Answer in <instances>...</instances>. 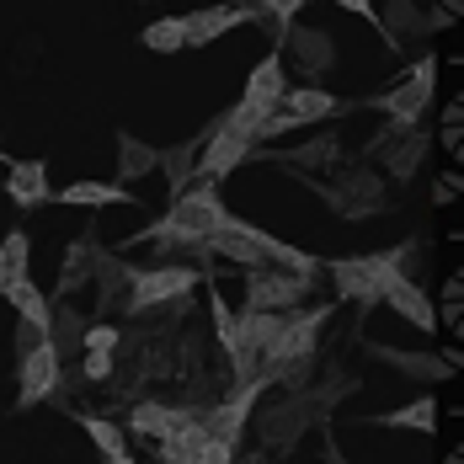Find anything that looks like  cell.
Here are the masks:
<instances>
[{
	"label": "cell",
	"instance_id": "ac0fdd59",
	"mask_svg": "<svg viewBox=\"0 0 464 464\" xmlns=\"http://www.w3.org/2000/svg\"><path fill=\"white\" fill-rule=\"evenodd\" d=\"M283 107H288L299 123H325V118L347 112V102L331 96V92H321V86H288V92H283Z\"/></svg>",
	"mask_w": 464,
	"mask_h": 464
},
{
	"label": "cell",
	"instance_id": "7402d4cb",
	"mask_svg": "<svg viewBox=\"0 0 464 464\" xmlns=\"http://www.w3.org/2000/svg\"><path fill=\"white\" fill-rule=\"evenodd\" d=\"M198 144H203V134L198 140H187V144H171V150H160V177H166V187H171V198L182 192V187L198 182Z\"/></svg>",
	"mask_w": 464,
	"mask_h": 464
},
{
	"label": "cell",
	"instance_id": "5b68a950",
	"mask_svg": "<svg viewBox=\"0 0 464 464\" xmlns=\"http://www.w3.org/2000/svg\"><path fill=\"white\" fill-rule=\"evenodd\" d=\"M432 86H438V59H432V53H421L401 86H390L384 96H373V107L390 118V129H395V134H411V129L421 123V112L432 107Z\"/></svg>",
	"mask_w": 464,
	"mask_h": 464
},
{
	"label": "cell",
	"instance_id": "1f68e13d",
	"mask_svg": "<svg viewBox=\"0 0 464 464\" xmlns=\"http://www.w3.org/2000/svg\"><path fill=\"white\" fill-rule=\"evenodd\" d=\"M353 390H358V379H353L347 369H331V373H325V384H310V395H315V406H321L325 417H331Z\"/></svg>",
	"mask_w": 464,
	"mask_h": 464
},
{
	"label": "cell",
	"instance_id": "7bdbcfd3",
	"mask_svg": "<svg viewBox=\"0 0 464 464\" xmlns=\"http://www.w3.org/2000/svg\"><path fill=\"white\" fill-rule=\"evenodd\" d=\"M107 464H134V454H112Z\"/></svg>",
	"mask_w": 464,
	"mask_h": 464
},
{
	"label": "cell",
	"instance_id": "30bf717a",
	"mask_svg": "<svg viewBox=\"0 0 464 464\" xmlns=\"http://www.w3.org/2000/svg\"><path fill=\"white\" fill-rule=\"evenodd\" d=\"M379 304H390L401 321H411L417 331H427V336H438V310H432V294L421 288L411 273H395V278L384 283V294H379Z\"/></svg>",
	"mask_w": 464,
	"mask_h": 464
},
{
	"label": "cell",
	"instance_id": "3957f363",
	"mask_svg": "<svg viewBox=\"0 0 464 464\" xmlns=\"http://www.w3.org/2000/svg\"><path fill=\"white\" fill-rule=\"evenodd\" d=\"M16 406H44L59 395V384H64V358L53 353V342H48L44 331H33V325H16Z\"/></svg>",
	"mask_w": 464,
	"mask_h": 464
},
{
	"label": "cell",
	"instance_id": "7c38bea8",
	"mask_svg": "<svg viewBox=\"0 0 464 464\" xmlns=\"http://www.w3.org/2000/svg\"><path fill=\"white\" fill-rule=\"evenodd\" d=\"M240 22H256L251 11H240V5H230V0H214V5H203V11H192V16H182L187 27V48H208L219 44L225 33H235Z\"/></svg>",
	"mask_w": 464,
	"mask_h": 464
},
{
	"label": "cell",
	"instance_id": "484cf974",
	"mask_svg": "<svg viewBox=\"0 0 464 464\" xmlns=\"http://www.w3.org/2000/svg\"><path fill=\"white\" fill-rule=\"evenodd\" d=\"M373 427H406V432H438V401L432 395H421L411 406H401V411H384V417H369Z\"/></svg>",
	"mask_w": 464,
	"mask_h": 464
},
{
	"label": "cell",
	"instance_id": "83f0119b",
	"mask_svg": "<svg viewBox=\"0 0 464 464\" xmlns=\"http://www.w3.org/2000/svg\"><path fill=\"white\" fill-rule=\"evenodd\" d=\"M92 262H96V240L81 235L70 251H64V273H59V294H75L81 283H92Z\"/></svg>",
	"mask_w": 464,
	"mask_h": 464
},
{
	"label": "cell",
	"instance_id": "74e56055",
	"mask_svg": "<svg viewBox=\"0 0 464 464\" xmlns=\"http://www.w3.org/2000/svg\"><path fill=\"white\" fill-rule=\"evenodd\" d=\"M81 379L86 384H107L112 379V353H86L81 358Z\"/></svg>",
	"mask_w": 464,
	"mask_h": 464
},
{
	"label": "cell",
	"instance_id": "ab89813d",
	"mask_svg": "<svg viewBox=\"0 0 464 464\" xmlns=\"http://www.w3.org/2000/svg\"><path fill=\"white\" fill-rule=\"evenodd\" d=\"M432 198H438V203H454V198H459V177H454V171H449V177H438Z\"/></svg>",
	"mask_w": 464,
	"mask_h": 464
},
{
	"label": "cell",
	"instance_id": "f35d334b",
	"mask_svg": "<svg viewBox=\"0 0 464 464\" xmlns=\"http://www.w3.org/2000/svg\"><path fill=\"white\" fill-rule=\"evenodd\" d=\"M342 11H353V16H363V22H373L379 27V38H384V22H379V11H373V0H336ZM390 44V38H384ZM390 48H401V44H390Z\"/></svg>",
	"mask_w": 464,
	"mask_h": 464
},
{
	"label": "cell",
	"instance_id": "277c9868",
	"mask_svg": "<svg viewBox=\"0 0 464 464\" xmlns=\"http://www.w3.org/2000/svg\"><path fill=\"white\" fill-rule=\"evenodd\" d=\"M192 288H198V267H182V262L134 267L129 299H123V315H150V310H166V304H177V299H192Z\"/></svg>",
	"mask_w": 464,
	"mask_h": 464
},
{
	"label": "cell",
	"instance_id": "4316f807",
	"mask_svg": "<svg viewBox=\"0 0 464 464\" xmlns=\"http://www.w3.org/2000/svg\"><path fill=\"white\" fill-rule=\"evenodd\" d=\"M81 336H86V315H81L75 304H53V331H48L53 353H59V358L81 353Z\"/></svg>",
	"mask_w": 464,
	"mask_h": 464
},
{
	"label": "cell",
	"instance_id": "9c48e42d",
	"mask_svg": "<svg viewBox=\"0 0 464 464\" xmlns=\"http://www.w3.org/2000/svg\"><path fill=\"white\" fill-rule=\"evenodd\" d=\"M251 150H256L251 140L225 134V129L214 123V129L203 134V144H198V182H214V187H219L235 166H246V160H251Z\"/></svg>",
	"mask_w": 464,
	"mask_h": 464
},
{
	"label": "cell",
	"instance_id": "44dd1931",
	"mask_svg": "<svg viewBox=\"0 0 464 464\" xmlns=\"http://www.w3.org/2000/svg\"><path fill=\"white\" fill-rule=\"evenodd\" d=\"M427 150H432V140H427L421 129L401 134V140H390V144H384V166H390V177H395V182H411V177H417V166L427 160Z\"/></svg>",
	"mask_w": 464,
	"mask_h": 464
},
{
	"label": "cell",
	"instance_id": "e0dca14e",
	"mask_svg": "<svg viewBox=\"0 0 464 464\" xmlns=\"http://www.w3.org/2000/svg\"><path fill=\"white\" fill-rule=\"evenodd\" d=\"M198 406H160V401H140L134 411H129V427L140 432V438H155V443H166L187 417H192Z\"/></svg>",
	"mask_w": 464,
	"mask_h": 464
},
{
	"label": "cell",
	"instance_id": "8fae6325",
	"mask_svg": "<svg viewBox=\"0 0 464 464\" xmlns=\"http://www.w3.org/2000/svg\"><path fill=\"white\" fill-rule=\"evenodd\" d=\"M278 48H288V59L304 70V81H321L325 70L336 64V44H331V33H321V27H288Z\"/></svg>",
	"mask_w": 464,
	"mask_h": 464
},
{
	"label": "cell",
	"instance_id": "d6a6232c",
	"mask_svg": "<svg viewBox=\"0 0 464 464\" xmlns=\"http://www.w3.org/2000/svg\"><path fill=\"white\" fill-rule=\"evenodd\" d=\"M208 315H214V336H219V353H225V358H240V336H235V310L230 304H225V299H219V294H214V299H208Z\"/></svg>",
	"mask_w": 464,
	"mask_h": 464
},
{
	"label": "cell",
	"instance_id": "52a82bcc",
	"mask_svg": "<svg viewBox=\"0 0 464 464\" xmlns=\"http://www.w3.org/2000/svg\"><path fill=\"white\" fill-rule=\"evenodd\" d=\"M310 294H315V278H299V273H283V267H251V273H246V310L288 315V310H299Z\"/></svg>",
	"mask_w": 464,
	"mask_h": 464
},
{
	"label": "cell",
	"instance_id": "ffe728a7",
	"mask_svg": "<svg viewBox=\"0 0 464 464\" xmlns=\"http://www.w3.org/2000/svg\"><path fill=\"white\" fill-rule=\"evenodd\" d=\"M203 443H208V427H203V406H198V411L160 443V464H198Z\"/></svg>",
	"mask_w": 464,
	"mask_h": 464
},
{
	"label": "cell",
	"instance_id": "60d3db41",
	"mask_svg": "<svg viewBox=\"0 0 464 464\" xmlns=\"http://www.w3.org/2000/svg\"><path fill=\"white\" fill-rule=\"evenodd\" d=\"M443 150L459 155V123H443Z\"/></svg>",
	"mask_w": 464,
	"mask_h": 464
},
{
	"label": "cell",
	"instance_id": "8d00e7d4",
	"mask_svg": "<svg viewBox=\"0 0 464 464\" xmlns=\"http://www.w3.org/2000/svg\"><path fill=\"white\" fill-rule=\"evenodd\" d=\"M294 129H304L288 107H278V112H267L262 123H256V144H267V140H283V134H294Z\"/></svg>",
	"mask_w": 464,
	"mask_h": 464
},
{
	"label": "cell",
	"instance_id": "4dcf8cb0",
	"mask_svg": "<svg viewBox=\"0 0 464 464\" xmlns=\"http://www.w3.org/2000/svg\"><path fill=\"white\" fill-rule=\"evenodd\" d=\"M144 48H150V53H177V48H187L182 16H160V22H150V27H144Z\"/></svg>",
	"mask_w": 464,
	"mask_h": 464
},
{
	"label": "cell",
	"instance_id": "603a6c76",
	"mask_svg": "<svg viewBox=\"0 0 464 464\" xmlns=\"http://www.w3.org/2000/svg\"><path fill=\"white\" fill-rule=\"evenodd\" d=\"M155 166H160V150H155V144L134 140V134H118V187L150 177Z\"/></svg>",
	"mask_w": 464,
	"mask_h": 464
},
{
	"label": "cell",
	"instance_id": "d4e9b609",
	"mask_svg": "<svg viewBox=\"0 0 464 464\" xmlns=\"http://www.w3.org/2000/svg\"><path fill=\"white\" fill-rule=\"evenodd\" d=\"M27 262H33V240H27V230H11L0 240V294L27 278Z\"/></svg>",
	"mask_w": 464,
	"mask_h": 464
},
{
	"label": "cell",
	"instance_id": "9a60e30c",
	"mask_svg": "<svg viewBox=\"0 0 464 464\" xmlns=\"http://www.w3.org/2000/svg\"><path fill=\"white\" fill-rule=\"evenodd\" d=\"M92 278H96V310H123L129 299V283H134V267L112 251L96 246V262H92Z\"/></svg>",
	"mask_w": 464,
	"mask_h": 464
},
{
	"label": "cell",
	"instance_id": "d590c367",
	"mask_svg": "<svg viewBox=\"0 0 464 464\" xmlns=\"http://www.w3.org/2000/svg\"><path fill=\"white\" fill-rule=\"evenodd\" d=\"M118 347H123V331L107 321L86 325V336H81V353H118Z\"/></svg>",
	"mask_w": 464,
	"mask_h": 464
},
{
	"label": "cell",
	"instance_id": "d6986e66",
	"mask_svg": "<svg viewBox=\"0 0 464 464\" xmlns=\"http://www.w3.org/2000/svg\"><path fill=\"white\" fill-rule=\"evenodd\" d=\"M5 299H11V310L22 315V325H33V331H44V336L53 331V299H48L33 278L11 283V288H5Z\"/></svg>",
	"mask_w": 464,
	"mask_h": 464
},
{
	"label": "cell",
	"instance_id": "4fadbf2b",
	"mask_svg": "<svg viewBox=\"0 0 464 464\" xmlns=\"http://www.w3.org/2000/svg\"><path fill=\"white\" fill-rule=\"evenodd\" d=\"M5 198L16 208H44L53 198L48 187V160H5Z\"/></svg>",
	"mask_w": 464,
	"mask_h": 464
},
{
	"label": "cell",
	"instance_id": "7a4b0ae2",
	"mask_svg": "<svg viewBox=\"0 0 464 464\" xmlns=\"http://www.w3.org/2000/svg\"><path fill=\"white\" fill-rule=\"evenodd\" d=\"M421 246L417 240H401L395 251H373V256H342V262H331L325 273H331V283H336V299L347 304H379V294H384V283L395 278V273H406L411 267V256H417Z\"/></svg>",
	"mask_w": 464,
	"mask_h": 464
},
{
	"label": "cell",
	"instance_id": "6da1fadb",
	"mask_svg": "<svg viewBox=\"0 0 464 464\" xmlns=\"http://www.w3.org/2000/svg\"><path fill=\"white\" fill-rule=\"evenodd\" d=\"M230 225V208H225V198H219V187L214 182H192L177 192V203L150 225V230L129 235L118 251H134V246H160V251H203V240L214 230H225Z\"/></svg>",
	"mask_w": 464,
	"mask_h": 464
},
{
	"label": "cell",
	"instance_id": "b9f144b4",
	"mask_svg": "<svg viewBox=\"0 0 464 464\" xmlns=\"http://www.w3.org/2000/svg\"><path fill=\"white\" fill-rule=\"evenodd\" d=\"M325 464H347V454H342L336 443H325Z\"/></svg>",
	"mask_w": 464,
	"mask_h": 464
},
{
	"label": "cell",
	"instance_id": "f1b7e54d",
	"mask_svg": "<svg viewBox=\"0 0 464 464\" xmlns=\"http://www.w3.org/2000/svg\"><path fill=\"white\" fill-rule=\"evenodd\" d=\"M81 432H86V438H92L96 449H102V454H107V459H112V454H129V432H123V427H118V421H107V417H96V411H81Z\"/></svg>",
	"mask_w": 464,
	"mask_h": 464
},
{
	"label": "cell",
	"instance_id": "ba28073f",
	"mask_svg": "<svg viewBox=\"0 0 464 464\" xmlns=\"http://www.w3.org/2000/svg\"><path fill=\"white\" fill-rule=\"evenodd\" d=\"M325 203L342 219H369L384 208V177L369 166H336V187H325Z\"/></svg>",
	"mask_w": 464,
	"mask_h": 464
},
{
	"label": "cell",
	"instance_id": "8992f818",
	"mask_svg": "<svg viewBox=\"0 0 464 464\" xmlns=\"http://www.w3.org/2000/svg\"><path fill=\"white\" fill-rule=\"evenodd\" d=\"M251 421H256V432H262V449H294L310 427H321L325 411L315 406L310 390H288L283 401L262 406V417H251Z\"/></svg>",
	"mask_w": 464,
	"mask_h": 464
},
{
	"label": "cell",
	"instance_id": "e575fe53",
	"mask_svg": "<svg viewBox=\"0 0 464 464\" xmlns=\"http://www.w3.org/2000/svg\"><path fill=\"white\" fill-rule=\"evenodd\" d=\"M401 33H421V11L411 0H390V22H384V38L401 44Z\"/></svg>",
	"mask_w": 464,
	"mask_h": 464
},
{
	"label": "cell",
	"instance_id": "836d02e7",
	"mask_svg": "<svg viewBox=\"0 0 464 464\" xmlns=\"http://www.w3.org/2000/svg\"><path fill=\"white\" fill-rule=\"evenodd\" d=\"M304 11V0H256V22L267 16L273 22V33H278V44H283V33L294 27V16Z\"/></svg>",
	"mask_w": 464,
	"mask_h": 464
},
{
	"label": "cell",
	"instance_id": "f546056e",
	"mask_svg": "<svg viewBox=\"0 0 464 464\" xmlns=\"http://www.w3.org/2000/svg\"><path fill=\"white\" fill-rule=\"evenodd\" d=\"M278 160L283 166H331V171H336V160H342V140H336V134H321V140L299 144V150H283Z\"/></svg>",
	"mask_w": 464,
	"mask_h": 464
},
{
	"label": "cell",
	"instance_id": "5bb4252c",
	"mask_svg": "<svg viewBox=\"0 0 464 464\" xmlns=\"http://www.w3.org/2000/svg\"><path fill=\"white\" fill-rule=\"evenodd\" d=\"M369 353L379 358V363H390L395 373H406V379H427V384L454 379V363H449V358H438V353H406V347H384V342H373Z\"/></svg>",
	"mask_w": 464,
	"mask_h": 464
},
{
	"label": "cell",
	"instance_id": "cb8c5ba5",
	"mask_svg": "<svg viewBox=\"0 0 464 464\" xmlns=\"http://www.w3.org/2000/svg\"><path fill=\"white\" fill-rule=\"evenodd\" d=\"M64 208H123L129 203V187L118 182H70L59 192Z\"/></svg>",
	"mask_w": 464,
	"mask_h": 464
},
{
	"label": "cell",
	"instance_id": "2e32d148",
	"mask_svg": "<svg viewBox=\"0 0 464 464\" xmlns=\"http://www.w3.org/2000/svg\"><path fill=\"white\" fill-rule=\"evenodd\" d=\"M283 92H288V81H283V53H267L256 70H251V81H246V107H256V112H278L283 107Z\"/></svg>",
	"mask_w": 464,
	"mask_h": 464
}]
</instances>
